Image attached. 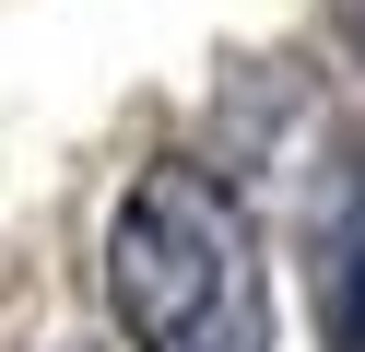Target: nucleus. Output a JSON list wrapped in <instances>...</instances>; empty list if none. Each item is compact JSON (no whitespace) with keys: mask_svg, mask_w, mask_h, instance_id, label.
Here are the masks:
<instances>
[{"mask_svg":"<svg viewBox=\"0 0 365 352\" xmlns=\"http://www.w3.org/2000/svg\"><path fill=\"white\" fill-rule=\"evenodd\" d=\"M106 305L130 352H271V282H259V223L224 176L153 164L130 176L106 223Z\"/></svg>","mask_w":365,"mask_h":352,"instance_id":"f257e3e1","label":"nucleus"},{"mask_svg":"<svg viewBox=\"0 0 365 352\" xmlns=\"http://www.w3.org/2000/svg\"><path fill=\"white\" fill-rule=\"evenodd\" d=\"M294 258H307V294H318V341L365 352V141L354 129L318 153L307 200H294Z\"/></svg>","mask_w":365,"mask_h":352,"instance_id":"f03ea898","label":"nucleus"}]
</instances>
